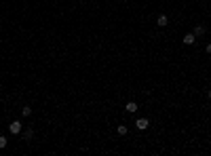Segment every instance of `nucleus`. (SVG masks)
<instances>
[{"label": "nucleus", "mask_w": 211, "mask_h": 156, "mask_svg": "<svg viewBox=\"0 0 211 156\" xmlns=\"http://www.w3.org/2000/svg\"><path fill=\"white\" fill-rule=\"evenodd\" d=\"M0 148H6V137H0Z\"/></svg>", "instance_id": "9d476101"}, {"label": "nucleus", "mask_w": 211, "mask_h": 156, "mask_svg": "<svg viewBox=\"0 0 211 156\" xmlns=\"http://www.w3.org/2000/svg\"><path fill=\"white\" fill-rule=\"evenodd\" d=\"M203 34H205V28L203 25H196L194 28V36H203Z\"/></svg>", "instance_id": "423d86ee"}, {"label": "nucleus", "mask_w": 211, "mask_h": 156, "mask_svg": "<svg viewBox=\"0 0 211 156\" xmlns=\"http://www.w3.org/2000/svg\"><path fill=\"white\" fill-rule=\"evenodd\" d=\"M9 129H11L13 135H19V133H21V122H19V120H13V122L9 124Z\"/></svg>", "instance_id": "f03ea898"}, {"label": "nucleus", "mask_w": 211, "mask_h": 156, "mask_svg": "<svg viewBox=\"0 0 211 156\" xmlns=\"http://www.w3.org/2000/svg\"><path fill=\"white\" fill-rule=\"evenodd\" d=\"M207 95H209V99H211V91H207Z\"/></svg>", "instance_id": "f8f14e48"}, {"label": "nucleus", "mask_w": 211, "mask_h": 156, "mask_svg": "<svg viewBox=\"0 0 211 156\" xmlns=\"http://www.w3.org/2000/svg\"><path fill=\"white\" fill-rule=\"evenodd\" d=\"M135 127H137L139 131H146V129L150 127V120H148V118H137V122H135Z\"/></svg>", "instance_id": "f257e3e1"}, {"label": "nucleus", "mask_w": 211, "mask_h": 156, "mask_svg": "<svg viewBox=\"0 0 211 156\" xmlns=\"http://www.w3.org/2000/svg\"><path fill=\"white\" fill-rule=\"evenodd\" d=\"M32 137H34V131L32 129H26L23 131V139H32Z\"/></svg>", "instance_id": "0eeeda50"}, {"label": "nucleus", "mask_w": 211, "mask_h": 156, "mask_svg": "<svg viewBox=\"0 0 211 156\" xmlns=\"http://www.w3.org/2000/svg\"><path fill=\"white\" fill-rule=\"evenodd\" d=\"M125 110H127V112H129V114H133V112L137 110V103H135V101H129V103H127V106H125Z\"/></svg>", "instance_id": "20e7f679"}, {"label": "nucleus", "mask_w": 211, "mask_h": 156, "mask_svg": "<svg viewBox=\"0 0 211 156\" xmlns=\"http://www.w3.org/2000/svg\"><path fill=\"white\" fill-rule=\"evenodd\" d=\"M167 23H169V17H167V15H158V19H156V25H158V28H165Z\"/></svg>", "instance_id": "7ed1b4c3"}, {"label": "nucleus", "mask_w": 211, "mask_h": 156, "mask_svg": "<svg viewBox=\"0 0 211 156\" xmlns=\"http://www.w3.org/2000/svg\"><path fill=\"white\" fill-rule=\"evenodd\" d=\"M194 38H196V36H194V34H186V36H184V40H182V42H184V44H194Z\"/></svg>", "instance_id": "39448f33"}, {"label": "nucleus", "mask_w": 211, "mask_h": 156, "mask_svg": "<svg viewBox=\"0 0 211 156\" xmlns=\"http://www.w3.org/2000/svg\"><path fill=\"white\" fill-rule=\"evenodd\" d=\"M21 114H23V116H30V114H32V108H30V106L21 108Z\"/></svg>", "instance_id": "6e6552de"}, {"label": "nucleus", "mask_w": 211, "mask_h": 156, "mask_svg": "<svg viewBox=\"0 0 211 156\" xmlns=\"http://www.w3.org/2000/svg\"><path fill=\"white\" fill-rule=\"evenodd\" d=\"M116 131H118V135H127V127H125V124H121Z\"/></svg>", "instance_id": "1a4fd4ad"}, {"label": "nucleus", "mask_w": 211, "mask_h": 156, "mask_svg": "<svg viewBox=\"0 0 211 156\" xmlns=\"http://www.w3.org/2000/svg\"><path fill=\"white\" fill-rule=\"evenodd\" d=\"M207 53H209V55H211V44H207Z\"/></svg>", "instance_id": "9b49d317"}]
</instances>
